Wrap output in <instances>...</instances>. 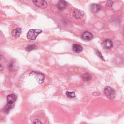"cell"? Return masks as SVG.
I'll use <instances>...</instances> for the list:
<instances>
[{"mask_svg": "<svg viewBox=\"0 0 124 124\" xmlns=\"http://www.w3.org/2000/svg\"><path fill=\"white\" fill-rule=\"evenodd\" d=\"M42 33V31L39 29H31L30 30L27 34V37L30 40H35L38 35Z\"/></svg>", "mask_w": 124, "mask_h": 124, "instance_id": "1", "label": "cell"}, {"mask_svg": "<svg viewBox=\"0 0 124 124\" xmlns=\"http://www.w3.org/2000/svg\"><path fill=\"white\" fill-rule=\"evenodd\" d=\"M30 75L34 77L36 80L38 82V83H39L40 84H41L44 82L45 76L43 74H42L41 73L33 71V72H31Z\"/></svg>", "mask_w": 124, "mask_h": 124, "instance_id": "2", "label": "cell"}, {"mask_svg": "<svg viewBox=\"0 0 124 124\" xmlns=\"http://www.w3.org/2000/svg\"><path fill=\"white\" fill-rule=\"evenodd\" d=\"M104 93L105 95L109 99H112L115 96V93L114 90L110 87H106L104 90Z\"/></svg>", "mask_w": 124, "mask_h": 124, "instance_id": "3", "label": "cell"}, {"mask_svg": "<svg viewBox=\"0 0 124 124\" xmlns=\"http://www.w3.org/2000/svg\"><path fill=\"white\" fill-rule=\"evenodd\" d=\"M33 3L34 5L42 9L45 8L47 7L48 4L45 1H41V0H38V1H33Z\"/></svg>", "mask_w": 124, "mask_h": 124, "instance_id": "4", "label": "cell"}, {"mask_svg": "<svg viewBox=\"0 0 124 124\" xmlns=\"http://www.w3.org/2000/svg\"><path fill=\"white\" fill-rule=\"evenodd\" d=\"M84 15V12L79 9H76L74 10L73 12V17L78 20L82 19Z\"/></svg>", "mask_w": 124, "mask_h": 124, "instance_id": "5", "label": "cell"}, {"mask_svg": "<svg viewBox=\"0 0 124 124\" xmlns=\"http://www.w3.org/2000/svg\"><path fill=\"white\" fill-rule=\"evenodd\" d=\"M17 97L14 94H10L7 96V103L10 104H13L17 100Z\"/></svg>", "mask_w": 124, "mask_h": 124, "instance_id": "6", "label": "cell"}, {"mask_svg": "<svg viewBox=\"0 0 124 124\" xmlns=\"http://www.w3.org/2000/svg\"><path fill=\"white\" fill-rule=\"evenodd\" d=\"M103 47L105 49H110L113 47L112 42L109 39H107L103 42Z\"/></svg>", "mask_w": 124, "mask_h": 124, "instance_id": "7", "label": "cell"}, {"mask_svg": "<svg viewBox=\"0 0 124 124\" xmlns=\"http://www.w3.org/2000/svg\"><path fill=\"white\" fill-rule=\"evenodd\" d=\"M81 37L83 40L89 41L93 39V36L91 33L89 32H85L82 34Z\"/></svg>", "mask_w": 124, "mask_h": 124, "instance_id": "8", "label": "cell"}, {"mask_svg": "<svg viewBox=\"0 0 124 124\" xmlns=\"http://www.w3.org/2000/svg\"><path fill=\"white\" fill-rule=\"evenodd\" d=\"M22 33V30L20 28H18L16 29L13 30L11 34L13 36H14L15 38H18L21 35Z\"/></svg>", "mask_w": 124, "mask_h": 124, "instance_id": "9", "label": "cell"}, {"mask_svg": "<svg viewBox=\"0 0 124 124\" xmlns=\"http://www.w3.org/2000/svg\"><path fill=\"white\" fill-rule=\"evenodd\" d=\"M82 47L80 45L74 44L72 45V50L75 53H80L82 51Z\"/></svg>", "mask_w": 124, "mask_h": 124, "instance_id": "10", "label": "cell"}, {"mask_svg": "<svg viewBox=\"0 0 124 124\" xmlns=\"http://www.w3.org/2000/svg\"><path fill=\"white\" fill-rule=\"evenodd\" d=\"M82 78L85 81H89L92 79V76L89 73H85L82 75Z\"/></svg>", "mask_w": 124, "mask_h": 124, "instance_id": "11", "label": "cell"}, {"mask_svg": "<svg viewBox=\"0 0 124 124\" xmlns=\"http://www.w3.org/2000/svg\"><path fill=\"white\" fill-rule=\"evenodd\" d=\"M66 7V2L64 1H61L57 4V7L60 10H64Z\"/></svg>", "mask_w": 124, "mask_h": 124, "instance_id": "12", "label": "cell"}, {"mask_svg": "<svg viewBox=\"0 0 124 124\" xmlns=\"http://www.w3.org/2000/svg\"><path fill=\"white\" fill-rule=\"evenodd\" d=\"M91 9L93 13H97L100 10V7L99 6H98V5L93 4L91 5Z\"/></svg>", "mask_w": 124, "mask_h": 124, "instance_id": "13", "label": "cell"}, {"mask_svg": "<svg viewBox=\"0 0 124 124\" xmlns=\"http://www.w3.org/2000/svg\"><path fill=\"white\" fill-rule=\"evenodd\" d=\"M12 104H10L7 103V105L6 106L5 108H4V109L5 112H6V113H8L12 108Z\"/></svg>", "mask_w": 124, "mask_h": 124, "instance_id": "14", "label": "cell"}, {"mask_svg": "<svg viewBox=\"0 0 124 124\" xmlns=\"http://www.w3.org/2000/svg\"><path fill=\"white\" fill-rule=\"evenodd\" d=\"M66 94L67 95V96L69 98H74L76 96L75 93L73 92L67 91L66 92Z\"/></svg>", "mask_w": 124, "mask_h": 124, "instance_id": "15", "label": "cell"}, {"mask_svg": "<svg viewBox=\"0 0 124 124\" xmlns=\"http://www.w3.org/2000/svg\"><path fill=\"white\" fill-rule=\"evenodd\" d=\"M36 48V46L35 45H31L26 47V50L27 51H30Z\"/></svg>", "mask_w": 124, "mask_h": 124, "instance_id": "16", "label": "cell"}, {"mask_svg": "<svg viewBox=\"0 0 124 124\" xmlns=\"http://www.w3.org/2000/svg\"><path fill=\"white\" fill-rule=\"evenodd\" d=\"M95 53H96V55L99 57L100 59H101L103 61H105V59H104L103 56H102V54H101V53L100 52H99L98 50H95Z\"/></svg>", "mask_w": 124, "mask_h": 124, "instance_id": "17", "label": "cell"}, {"mask_svg": "<svg viewBox=\"0 0 124 124\" xmlns=\"http://www.w3.org/2000/svg\"><path fill=\"white\" fill-rule=\"evenodd\" d=\"M106 7H111L113 5V2L112 1H107L106 3Z\"/></svg>", "mask_w": 124, "mask_h": 124, "instance_id": "18", "label": "cell"}, {"mask_svg": "<svg viewBox=\"0 0 124 124\" xmlns=\"http://www.w3.org/2000/svg\"><path fill=\"white\" fill-rule=\"evenodd\" d=\"M33 124H42V122L40 121V120H38V119H36L34 122H33Z\"/></svg>", "mask_w": 124, "mask_h": 124, "instance_id": "19", "label": "cell"}, {"mask_svg": "<svg viewBox=\"0 0 124 124\" xmlns=\"http://www.w3.org/2000/svg\"><path fill=\"white\" fill-rule=\"evenodd\" d=\"M3 69H4L3 66H2V65L1 64H0V71L3 70Z\"/></svg>", "mask_w": 124, "mask_h": 124, "instance_id": "20", "label": "cell"}, {"mask_svg": "<svg viewBox=\"0 0 124 124\" xmlns=\"http://www.w3.org/2000/svg\"><path fill=\"white\" fill-rule=\"evenodd\" d=\"M1 57H2V56H1V55H0V59L1 58Z\"/></svg>", "mask_w": 124, "mask_h": 124, "instance_id": "21", "label": "cell"}]
</instances>
